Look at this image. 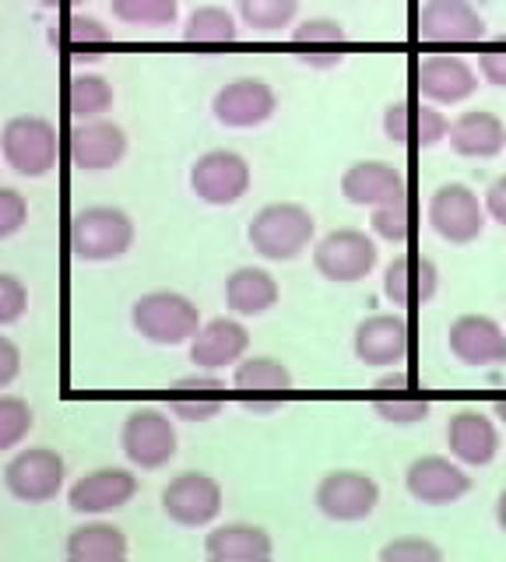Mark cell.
<instances>
[{"label": "cell", "instance_id": "cell-39", "mask_svg": "<svg viewBox=\"0 0 506 562\" xmlns=\"http://www.w3.org/2000/svg\"><path fill=\"white\" fill-rule=\"evenodd\" d=\"M440 559H443L440 544H432L426 538H397L380 549V562H440Z\"/></svg>", "mask_w": 506, "mask_h": 562}, {"label": "cell", "instance_id": "cell-8", "mask_svg": "<svg viewBox=\"0 0 506 562\" xmlns=\"http://www.w3.org/2000/svg\"><path fill=\"white\" fill-rule=\"evenodd\" d=\"M426 218L440 239H447L453 246H468V243H475L485 228V204L479 201V193L471 187L443 183L432 190Z\"/></svg>", "mask_w": 506, "mask_h": 562}, {"label": "cell", "instance_id": "cell-45", "mask_svg": "<svg viewBox=\"0 0 506 562\" xmlns=\"http://www.w3.org/2000/svg\"><path fill=\"white\" fill-rule=\"evenodd\" d=\"M19 373H22V348L0 334V391L19 380Z\"/></svg>", "mask_w": 506, "mask_h": 562}, {"label": "cell", "instance_id": "cell-14", "mask_svg": "<svg viewBox=\"0 0 506 562\" xmlns=\"http://www.w3.org/2000/svg\"><path fill=\"white\" fill-rule=\"evenodd\" d=\"M405 488H408V496L423 506H450L468 496L471 479L458 457L450 461L443 453H426V457H415L408 464Z\"/></svg>", "mask_w": 506, "mask_h": 562}, {"label": "cell", "instance_id": "cell-37", "mask_svg": "<svg viewBox=\"0 0 506 562\" xmlns=\"http://www.w3.org/2000/svg\"><path fill=\"white\" fill-rule=\"evenodd\" d=\"M373 233L387 243H408L415 236V204L412 198H401V201H391V204H380L373 207Z\"/></svg>", "mask_w": 506, "mask_h": 562}, {"label": "cell", "instance_id": "cell-41", "mask_svg": "<svg viewBox=\"0 0 506 562\" xmlns=\"http://www.w3.org/2000/svg\"><path fill=\"white\" fill-rule=\"evenodd\" d=\"M29 222V201L22 198L19 190L0 187V239L19 236Z\"/></svg>", "mask_w": 506, "mask_h": 562}, {"label": "cell", "instance_id": "cell-7", "mask_svg": "<svg viewBox=\"0 0 506 562\" xmlns=\"http://www.w3.org/2000/svg\"><path fill=\"white\" fill-rule=\"evenodd\" d=\"M376 243L362 228H335L313 246V268L335 285H356L376 268Z\"/></svg>", "mask_w": 506, "mask_h": 562}, {"label": "cell", "instance_id": "cell-38", "mask_svg": "<svg viewBox=\"0 0 506 562\" xmlns=\"http://www.w3.org/2000/svg\"><path fill=\"white\" fill-rule=\"evenodd\" d=\"M373 412L391 422V426H415V422L429 418L432 401L429 397H412V394H397V397H376Z\"/></svg>", "mask_w": 506, "mask_h": 562}, {"label": "cell", "instance_id": "cell-44", "mask_svg": "<svg viewBox=\"0 0 506 562\" xmlns=\"http://www.w3.org/2000/svg\"><path fill=\"white\" fill-rule=\"evenodd\" d=\"M172 391H198V394H218L225 391V380L215 373V369H198V373L190 376H180L177 383H172Z\"/></svg>", "mask_w": 506, "mask_h": 562}, {"label": "cell", "instance_id": "cell-20", "mask_svg": "<svg viewBox=\"0 0 506 562\" xmlns=\"http://www.w3.org/2000/svg\"><path fill=\"white\" fill-rule=\"evenodd\" d=\"M137 496V479L131 468H95L67 488V506L85 517H102L124 509Z\"/></svg>", "mask_w": 506, "mask_h": 562}, {"label": "cell", "instance_id": "cell-6", "mask_svg": "<svg viewBox=\"0 0 506 562\" xmlns=\"http://www.w3.org/2000/svg\"><path fill=\"white\" fill-rule=\"evenodd\" d=\"M120 450L142 471H159L177 457V429L159 408H134L120 426Z\"/></svg>", "mask_w": 506, "mask_h": 562}, {"label": "cell", "instance_id": "cell-35", "mask_svg": "<svg viewBox=\"0 0 506 562\" xmlns=\"http://www.w3.org/2000/svg\"><path fill=\"white\" fill-rule=\"evenodd\" d=\"M236 8H239V18L247 29L274 35L295 22L300 0H236Z\"/></svg>", "mask_w": 506, "mask_h": 562}, {"label": "cell", "instance_id": "cell-2", "mask_svg": "<svg viewBox=\"0 0 506 562\" xmlns=\"http://www.w3.org/2000/svg\"><path fill=\"white\" fill-rule=\"evenodd\" d=\"M313 233H317V222H313V215L303 204L274 201L250 218L247 239L254 246V254H260L265 260H295L300 254H306Z\"/></svg>", "mask_w": 506, "mask_h": 562}, {"label": "cell", "instance_id": "cell-16", "mask_svg": "<svg viewBox=\"0 0 506 562\" xmlns=\"http://www.w3.org/2000/svg\"><path fill=\"white\" fill-rule=\"evenodd\" d=\"M127 155V134L113 120H75L67 134V158L81 172H106L124 162Z\"/></svg>", "mask_w": 506, "mask_h": 562}, {"label": "cell", "instance_id": "cell-4", "mask_svg": "<svg viewBox=\"0 0 506 562\" xmlns=\"http://www.w3.org/2000/svg\"><path fill=\"white\" fill-rule=\"evenodd\" d=\"M0 155L19 176L40 180L60 158L57 127L46 116H11L0 131Z\"/></svg>", "mask_w": 506, "mask_h": 562}, {"label": "cell", "instance_id": "cell-12", "mask_svg": "<svg viewBox=\"0 0 506 562\" xmlns=\"http://www.w3.org/2000/svg\"><path fill=\"white\" fill-rule=\"evenodd\" d=\"M415 92L432 105H458L479 92V70L464 57H450V53H429L415 64Z\"/></svg>", "mask_w": 506, "mask_h": 562}, {"label": "cell", "instance_id": "cell-28", "mask_svg": "<svg viewBox=\"0 0 506 562\" xmlns=\"http://www.w3.org/2000/svg\"><path fill=\"white\" fill-rule=\"evenodd\" d=\"M447 140L461 158H496L506 148V123L488 110H468L450 123Z\"/></svg>", "mask_w": 506, "mask_h": 562}, {"label": "cell", "instance_id": "cell-10", "mask_svg": "<svg viewBox=\"0 0 506 562\" xmlns=\"http://www.w3.org/2000/svg\"><path fill=\"white\" fill-rule=\"evenodd\" d=\"M67 479V464L57 450L49 447H29L19 450L4 468V485L19 503L40 506L57 499V492L64 488Z\"/></svg>", "mask_w": 506, "mask_h": 562}, {"label": "cell", "instance_id": "cell-17", "mask_svg": "<svg viewBox=\"0 0 506 562\" xmlns=\"http://www.w3.org/2000/svg\"><path fill=\"white\" fill-rule=\"evenodd\" d=\"M278 110V95L265 78H236L222 85L212 99V113L222 127L233 131H250L268 123Z\"/></svg>", "mask_w": 506, "mask_h": 562}, {"label": "cell", "instance_id": "cell-11", "mask_svg": "<svg viewBox=\"0 0 506 562\" xmlns=\"http://www.w3.org/2000/svg\"><path fill=\"white\" fill-rule=\"evenodd\" d=\"M162 514L180 527H207L222 514V485L207 471H180L162 488Z\"/></svg>", "mask_w": 506, "mask_h": 562}, {"label": "cell", "instance_id": "cell-15", "mask_svg": "<svg viewBox=\"0 0 506 562\" xmlns=\"http://www.w3.org/2000/svg\"><path fill=\"white\" fill-rule=\"evenodd\" d=\"M383 134L401 148L426 151L447 140L450 120L440 113V105H432L426 99H401L383 110Z\"/></svg>", "mask_w": 506, "mask_h": 562}, {"label": "cell", "instance_id": "cell-48", "mask_svg": "<svg viewBox=\"0 0 506 562\" xmlns=\"http://www.w3.org/2000/svg\"><path fill=\"white\" fill-rule=\"evenodd\" d=\"M40 8H46V11H75V8H81L85 0H36Z\"/></svg>", "mask_w": 506, "mask_h": 562}, {"label": "cell", "instance_id": "cell-5", "mask_svg": "<svg viewBox=\"0 0 506 562\" xmlns=\"http://www.w3.org/2000/svg\"><path fill=\"white\" fill-rule=\"evenodd\" d=\"M313 503L327 517L338 524H359L366 517H373V509L380 506V485L373 474L356 471V468H338L327 471L317 482Z\"/></svg>", "mask_w": 506, "mask_h": 562}, {"label": "cell", "instance_id": "cell-19", "mask_svg": "<svg viewBox=\"0 0 506 562\" xmlns=\"http://www.w3.org/2000/svg\"><path fill=\"white\" fill-rule=\"evenodd\" d=\"M352 348L362 366L394 369L405 362L412 351V327L401 313H373V316H366V321H359Z\"/></svg>", "mask_w": 506, "mask_h": 562}, {"label": "cell", "instance_id": "cell-25", "mask_svg": "<svg viewBox=\"0 0 506 562\" xmlns=\"http://www.w3.org/2000/svg\"><path fill=\"white\" fill-rule=\"evenodd\" d=\"M49 46L75 64H92L106 57V49L113 46V32L102 25L99 18L71 11V14H64L60 22L49 25Z\"/></svg>", "mask_w": 506, "mask_h": 562}, {"label": "cell", "instance_id": "cell-36", "mask_svg": "<svg viewBox=\"0 0 506 562\" xmlns=\"http://www.w3.org/2000/svg\"><path fill=\"white\" fill-rule=\"evenodd\" d=\"M36 426V412L25 397L0 394V453L25 443V436Z\"/></svg>", "mask_w": 506, "mask_h": 562}, {"label": "cell", "instance_id": "cell-34", "mask_svg": "<svg viewBox=\"0 0 506 562\" xmlns=\"http://www.w3.org/2000/svg\"><path fill=\"white\" fill-rule=\"evenodd\" d=\"M110 11L134 29H169L180 14V0H110Z\"/></svg>", "mask_w": 506, "mask_h": 562}, {"label": "cell", "instance_id": "cell-9", "mask_svg": "<svg viewBox=\"0 0 506 562\" xmlns=\"http://www.w3.org/2000/svg\"><path fill=\"white\" fill-rule=\"evenodd\" d=\"M250 162L233 148L204 151L194 166H190V190L198 193L204 204L229 207L247 198L250 190Z\"/></svg>", "mask_w": 506, "mask_h": 562}, {"label": "cell", "instance_id": "cell-18", "mask_svg": "<svg viewBox=\"0 0 506 562\" xmlns=\"http://www.w3.org/2000/svg\"><path fill=\"white\" fill-rule=\"evenodd\" d=\"M447 345L450 356L471 369L506 362V327L485 313H461L447 327Z\"/></svg>", "mask_w": 506, "mask_h": 562}, {"label": "cell", "instance_id": "cell-46", "mask_svg": "<svg viewBox=\"0 0 506 562\" xmlns=\"http://www.w3.org/2000/svg\"><path fill=\"white\" fill-rule=\"evenodd\" d=\"M482 204H485V215L506 228V172H503V176H496V180L488 183Z\"/></svg>", "mask_w": 506, "mask_h": 562}, {"label": "cell", "instance_id": "cell-40", "mask_svg": "<svg viewBox=\"0 0 506 562\" xmlns=\"http://www.w3.org/2000/svg\"><path fill=\"white\" fill-rule=\"evenodd\" d=\"M29 310V289L19 274L0 271V327L19 324Z\"/></svg>", "mask_w": 506, "mask_h": 562}, {"label": "cell", "instance_id": "cell-33", "mask_svg": "<svg viewBox=\"0 0 506 562\" xmlns=\"http://www.w3.org/2000/svg\"><path fill=\"white\" fill-rule=\"evenodd\" d=\"M233 383L247 394H285L292 386V369L271 356H243L233 369Z\"/></svg>", "mask_w": 506, "mask_h": 562}, {"label": "cell", "instance_id": "cell-47", "mask_svg": "<svg viewBox=\"0 0 506 562\" xmlns=\"http://www.w3.org/2000/svg\"><path fill=\"white\" fill-rule=\"evenodd\" d=\"M408 386H412L408 373H387L376 380V391H408Z\"/></svg>", "mask_w": 506, "mask_h": 562}, {"label": "cell", "instance_id": "cell-29", "mask_svg": "<svg viewBox=\"0 0 506 562\" xmlns=\"http://www.w3.org/2000/svg\"><path fill=\"white\" fill-rule=\"evenodd\" d=\"M127 552H131L127 535L106 520L78 524L64 541V555L71 562H124Z\"/></svg>", "mask_w": 506, "mask_h": 562}, {"label": "cell", "instance_id": "cell-42", "mask_svg": "<svg viewBox=\"0 0 506 562\" xmlns=\"http://www.w3.org/2000/svg\"><path fill=\"white\" fill-rule=\"evenodd\" d=\"M190 397H177L172 401V415L180 422H212L218 412H222V401L218 397H207V394H198V391H183Z\"/></svg>", "mask_w": 506, "mask_h": 562}, {"label": "cell", "instance_id": "cell-21", "mask_svg": "<svg viewBox=\"0 0 506 562\" xmlns=\"http://www.w3.org/2000/svg\"><path fill=\"white\" fill-rule=\"evenodd\" d=\"M341 193L348 204L356 207H380L408 198V180L405 172L391 162H380V158H362V162H352L341 176Z\"/></svg>", "mask_w": 506, "mask_h": 562}, {"label": "cell", "instance_id": "cell-31", "mask_svg": "<svg viewBox=\"0 0 506 562\" xmlns=\"http://www.w3.org/2000/svg\"><path fill=\"white\" fill-rule=\"evenodd\" d=\"M113 85L102 75H89L81 70L64 88V110L71 120H99L113 110Z\"/></svg>", "mask_w": 506, "mask_h": 562}, {"label": "cell", "instance_id": "cell-49", "mask_svg": "<svg viewBox=\"0 0 506 562\" xmlns=\"http://www.w3.org/2000/svg\"><path fill=\"white\" fill-rule=\"evenodd\" d=\"M496 524H499V531L506 535V488L499 492V499H496Z\"/></svg>", "mask_w": 506, "mask_h": 562}, {"label": "cell", "instance_id": "cell-50", "mask_svg": "<svg viewBox=\"0 0 506 562\" xmlns=\"http://www.w3.org/2000/svg\"><path fill=\"white\" fill-rule=\"evenodd\" d=\"M496 422H503V426H506V397L496 401Z\"/></svg>", "mask_w": 506, "mask_h": 562}, {"label": "cell", "instance_id": "cell-43", "mask_svg": "<svg viewBox=\"0 0 506 562\" xmlns=\"http://www.w3.org/2000/svg\"><path fill=\"white\" fill-rule=\"evenodd\" d=\"M479 75L496 85V88H506V35H499L496 43H488L482 53H479Z\"/></svg>", "mask_w": 506, "mask_h": 562}, {"label": "cell", "instance_id": "cell-3", "mask_svg": "<svg viewBox=\"0 0 506 562\" xmlns=\"http://www.w3.org/2000/svg\"><path fill=\"white\" fill-rule=\"evenodd\" d=\"M131 324L151 345H183L194 341V334L201 330V310L194 299H187L183 292H145L131 306Z\"/></svg>", "mask_w": 506, "mask_h": 562}, {"label": "cell", "instance_id": "cell-1", "mask_svg": "<svg viewBox=\"0 0 506 562\" xmlns=\"http://www.w3.org/2000/svg\"><path fill=\"white\" fill-rule=\"evenodd\" d=\"M134 246V222L124 207L92 204L78 207L67 222V250L85 263L120 260Z\"/></svg>", "mask_w": 506, "mask_h": 562}, {"label": "cell", "instance_id": "cell-26", "mask_svg": "<svg viewBox=\"0 0 506 562\" xmlns=\"http://www.w3.org/2000/svg\"><path fill=\"white\" fill-rule=\"evenodd\" d=\"M204 555L212 562H265L274 555V541L257 524H218L204 535Z\"/></svg>", "mask_w": 506, "mask_h": 562}, {"label": "cell", "instance_id": "cell-23", "mask_svg": "<svg viewBox=\"0 0 506 562\" xmlns=\"http://www.w3.org/2000/svg\"><path fill=\"white\" fill-rule=\"evenodd\" d=\"M440 289V268L423 254H401L383 271V295L391 299L397 310L426 306Z\"/></svg>", "mask_w": 506, "mask_h": 562}, {"label": "cell", "instance_id": "cell-24", "mask_svg": "<svg viewBox=\"0 0 506 562\" xmlns=\"http://www.w3.org/2000/svg\"><path fill=\"white\" fill-rule=\"evenodd\" d=\"M250 348V330L243 327L239 316H215V321L201 324V330L190 341V362L198 369H225L236 366Z\"/></svg>", "mask_w": 506, "mask_h": 562}, {"label": "cell", "instance_id": "cell-13", "mask_svg": "<svg viewBox=\"0 0 506 562\" xmlns=\"http://www.w3.org/2000/svg\"><path fill=\"white\" fill-rule=\"evenodd\" d=\"M485 35V18L471 0H426L418 8V40L432 46H475Z\"/></svg>", "mask_w": 506, "mask_h": 562}, {"label": "cell", "instance_id": "cell-27", "mask_svg": "<svg viewBox=\"0 0 506 562\" xmlns=\"http://www.w3.org/2000/svg\"><path fill=\"white\" fill-rule=\"evenodd\" d=\"M292 53L300 57L306 67H338L345 60V49H348V35L345 25L335 22V18H306L292 29Z\"/></svg>", "mask_w": 506, "mask_h": 562}, {"label": "cell", "instance_id": "cell-22", "mask_svg": "<svg viewBox=\"0 0 506 562\" xmlns=\"http://www.w3.org/2000/svg\"><path fill=\"white\" fill-rule=\"evenodd\" d=\"M447 450L461 464L485 468L499 453V426L479 408H461L447 422Z\"/></svg>", "mask_w": 506, "mask_h": 562}, {"label": "cell", "instance_id": "cell-30", "mask_svg": "<svg viewBox=\"0 0 506 562\" xmlns=\"http://www.w3.org/2000/svg\"><path fill=\"white\" fill-rule=\"evenodd\" d=\"M278 303V281L265 268H236L225 278V306L233 316H265Z\"/></svg>", "mask_w": 506, "mask_h": 562}, {"label": "cell", "instance_id": "cell-32", "mask_svg": "<svg viewBox=\"0 0 506 562\" xmlns=\"http://www.w3.org/2000/svg\"><path fill=\"white\" fill-rule=\"evenodd\" d=\"M183 40H187V46H198V49L233 46L236 43V18L225 8H215V4L194 8L187 14Z\"/></svg>", "mask_w": 506, "mask_h": 562}]
</instances>
